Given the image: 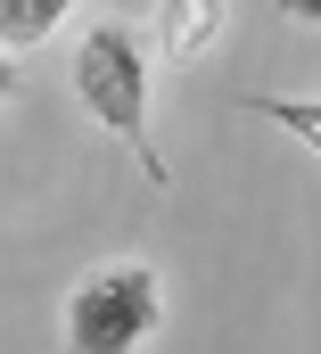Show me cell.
Instances as JSON below:
<instances>
[{"instance_id": "cell-1", "label": "cell", "mask_w": 321, "mask_h": 354, "mask_svg": "<svg viewBox=\"0 0 321 354\" xmlns=\"http://www.w3.org/2000/svg\"><path fill=\"white\" fill-rule=\"evenodd\" d=\"M66 75H75V99H82V115H99V132H116L124 149H132V165L157 181L165 174V157H157V140H149V41H140V25H124V17H91L75 33V58H66Z\"/></svg>"}, {"instance_id": "cell-4", "label": "cell", "mask_w": 321, "mask_h": 354, "mask_svg": "<svg viewBox=\"0 0 321 354\" xmlns=\"http://www.w3.org/2000/svg\"><path fill=\"white\" fill-rule=\"evenodd\" d=\"M247 107H255V115H272L288 140H305V149L321 157V99H247Z\"/></svg>"}, {"instance_id": "cell-6", "label": "cell", "mask_w": 321, "mask_h": 354, "mask_svg": "<svg viewBox=\"0 0 321 354\" xmlns=\"http://www.w3.org/2000/svg\"><path fill=\"white\" fill-rule=\"evenodd\" d=\"M25 91V75H17V58H0V99H17Z\"/></svg>"}, {"instance_id": "cell-2", "label": "cell", "mask_w": 321, "mask_h": 354, "mask_svg": "<svg viewBox=\"0 0 321 354\" xmlns=\"http://www.w3.org/2000/svg\"><path fill=\"white\" fill-rule=\"evenodd\" d=\"M165 288L149 264H99L75 280L66 297V354H140V338H157Z\"/></svg>"}, {"instance_id": "cell-7", "label": "cell", "mask_w": 321, "mask_h": 354, "mask_svg": "<svg viewBox=\"0 0 321 354\" xmlns=\"http://www.w3.org/2000/svg\"><path fill=\"white\" fill-rule=\"evenodd\" d=\"M288 17H305V25H321V0H305V8H288Z\"/></svg>"}, {"instance_id": "cell-3", "label": "cell", "mask_w": 321, "mask_h": 354, "mask_svg": "<svg viewBox=\"0 0 321 354\" xmlns=\"http://www.w3.org/2000/svg\"><path fill=\"white\" fill-rule=\"evenodd\" d=\"M58 17H66V0H0V58H8V50L50 41V33H58Z\"/></svg>"}, {"instance_id": "cell-5", "label": "cell", "mask_w": 321, "mask_h": 354, "mask_svg": "<svg viewBox=\"0 0 321 354\" xmlns=\"http://www.w3.org/2000/svg\"><path fill=\"white\" fill-rule=\"evenodd\" d=\"M223 25H231V17H223V8H206V0H198V8H181V17H173V41H165V58H173V66H181V58H198V50L223 33Z\"/></svg>"}]
</instances>
